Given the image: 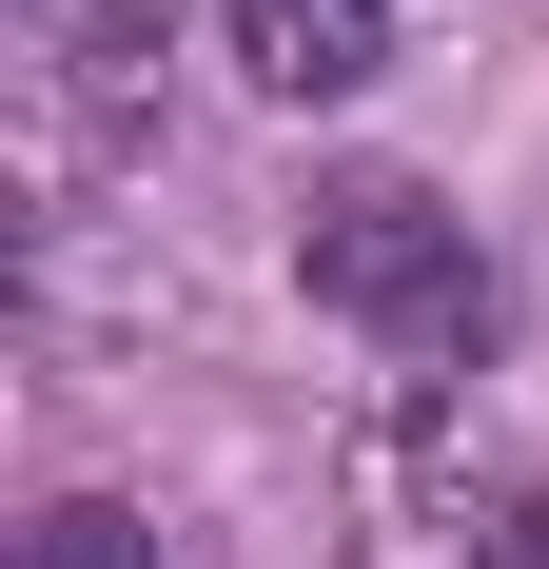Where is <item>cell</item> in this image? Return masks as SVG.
Segmentation results:
<instances>
[{
  "label": "cell",
  "mask_w": 549,
  "mask_h": 569,
  "mask_svg": "<svg viewBox=\"0 0 549 569\" xmlns=\"http://www.w3.org/2000/svg\"><path fill=\"white\" fill-rule=\"evenodd\" d=\"M295 276L373 353H471L491 335V256H471V217H451L432 177H333L315 217H295Z\"/></svg>",
  "instance_id": "6da1fadb"
},
{
  "label": "cell",
  "mask_w": 549,
  "mask_h": 569,
  "mask_svg": "<svg viewBox=\"0 0 549 569\" xmlns=\"http://www.w3.org/2000/svg\"><path fill=\"white\" fill-rule=\"evenodd\" d=\"M217 20H236V59H256L274 99H353L392 59V0H217Z\"/></svg>",
  "instance_id": "7a4b0ae2"
},
{
  "label": "cell",
  "mask_w": 549,
  "mask_h": 569,
  "mask_svg": "<svg viewBox=\"0 0 549 569\" xmlns=\"http://www.w3.org/2000/svg\"><path fill=\"white\" fill-rule=\"evenodd\" d=\"M20 569H158V530L118 511V491H59V511L20 530Z\"/></svg>",
  "instance_id": "3957f363"
},
{
  "label": "cell",
  "mask_w": 549,
  "mask_h": 569,
  "mask_svg": "<svg viewBox=\"0 0 549 569\" xmlns=\"http://www.w3.org/2000/svg\"><path fill=\"white\" fill-rule=\"evenodd\" d=\"M471 569H549V491H530V511H491V550H471Z\"/></svg>",
  "instance_id": "277c9868"
}]
</instances>
